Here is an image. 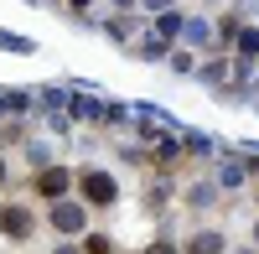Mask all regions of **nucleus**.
I'll return each mask as SVG.
<instances>
[{"label": "nucleus", "mask_w": 259, "mask_h": 254, "mask_svg": "<svg viewBox=\"0 0 259 254\" xmlns=\"http://www.w3.org/2000/svg\"><path fill=\"white\" fill-rule=\"evenodd\" d=\"M78 187H83V197H89V202H114V192H119L109 172H83Z\"/></svg>", "instance_id": "3"}, {"label": "nucleus", "mask_w": 259, "mask_h": 254, "mask_svg": "<svg viewBox=\"0 0 259 254\" xmlns=\"http://www.w3.org/2000/svg\"><path fill=\"white\" fill-rule=\"evenodd\" d=\"M244 254H249V249H244Z\"/></svg>", "instance_id": "16"}, {"label": "nucleus", "mask_w": 259, "mask_h": 254, "mask_svg": "<svg viewBox=\"0 0 259 254\" xmlns=\"http://www.w3.org/2000/svg\"><path fill=\"white\" fill-rule=\"evenodd\" d=\"M145 6H156V11H166V6H171V0H145Z\"/></svg>", "instance_id": "10"}, {"label": "nucleus", "mask_w": 259, "mask_h": 254, "mask_svg": "<svg viewBox=\"0 0 259 254\" xmlns=\"http://www.w3.org/2000/svg\"><path fill=\"white\" fill-rule=\"evenodd\" d=\"M239 52H244V57H259V31H254V26L239 31Z\"/></svg>", "instance_id": "7"}, {"label": "nucleus", "mask_w": 259, "mask_h": 254, "mask_svg": "<svg viewBox=\"0 0 259 254\" xmlns=\"http://www.w3.org/2000/svg\"><path fill=\"white\" fill-rule=\"evenodd\" d=\"M218 182H223V187H239V182H244V166H239V161H223Z\"/></svg>", "instance_id": "6"}, {"label": "nucleus", "mask_w": 259, "mask_h": 254, "mask_svg": "<svg viewBox=\"0 0 259 254\" xmlns=\"http://www.w3.org/2000/svg\"><path fill=\"white\" fill-rule=\"evenodd\" d=\"M0 177H6V161H0Z\"/></svg>", "instance_id": "14"}, {"label": "nucleus", "mask_w": 259, "mask_h": 254, "mask_svg": "<svg viewBox=\"0 0 259 254\" xmlns=\"http://www.w3.org/2000/svg\"><path fill=\"white\" fill-rule=\"evenodd\" d=\"M57 254H78V249H68V244H62V249H57Z\"/></svg>", "instance_id": "12"}, {"label": "nucleus", "mask_w": 259, "mask_h": 254, "mask_svg": "<svg viewBox=\"0 0 259 254\" xmlns=\"http://www.w3.org/2000/svg\"><path fill=\"white\" fill-rule=\"evenodd\" d=\"M52 228H62V234H83V228H89L83 202H52Z\"/></svg>", "instance_id": "1"}, {"label": "nucleus", "mask_w": 259, "mask_h": 254, "mask_svg": "<svg viewBox=\"0 0 259 254\" xmlns=\"http://www.w3.org/2000/svg\"><path fill=\"white\" fill-rule=\"evenodd\" d=\"M254 239H259V228H254Z\"/></svg>", "instance_id": "15"}, {"label": "nucleus", "mask_w": 259, "mask_h": 254, "mask_svg": "<svg viewBox=\"0 0 259 254\" xmlns=\"http://www.w3.org/2000/svg\"><path fill=\"white\" fill-rule=\"evenodd\" d=\"M187 254H223V234H197L187 244Z\"/></svg>", "instance_id": "5"}, {"label": "nucleus", "mask_w": 259, "mask_h": 254, "mask_svg": "<svg viewBox=\"0 0 259 254\" xmlns=\"http://www.w3.org/2000/svg\"><path fill=\"white\" fill-rule=\"evenodd\" d=\"M177 31H182V16H171V11H166V16H161V41H166V36H177Z\"/></svg>", "instance_id": "8"}, {"label": "nucleus", "mask_w": 259, "mask_h": 254, "mask_svg": "<svg viewBox=\"0 0 259 254\" xmlns=\"http://www.w3.org/2000/svg\"><path fill=\"white\" fill-rule=\"evenodd\" d=\"M150 254H177V249H166V244H156V249H150Z\"/></svg>", "instance_id": "11"}, {"label": "nucleus", "mask_w": 259, "mask_h": 254, "mask_svg": "<svg viewBox=\"0 0 259 254\" xmlns=\"http://www.w3.org/2000/svg\"><path fill=\"white\" fill-rule=\"evenodd\" d=\"M89 254H109V239H89Z\"/></svg>", "instance_id": "9"}, {"label": "nucleus", "mask_w": 259, "mask_h": 254, "mask_svg": "<svg viewBox=\"0 0 259 254\" xmlns=\"http://www.w3.org/2000/svg\"><path fill=\"white\" fill-rule=\"evenodd\" d=\"M0 234H11V239H26L31 234V213L21 202H6L0 207Z\"/></svg>", "instance_id": "4"}, {"label": "nucleus", "mask_w": 259, "mask_h": 254, "mask_svg": "<svg viewBox=\"0 0 259 254\" xmlns=\"http://www.w3.org/2000/svg\"><path fill=\"white\" fill-rule=\"evenodd\" d=\"M73 187V177H68V166H41V177H36V192L41 197H52V202H62V192Z\"/></svg>", "instance_id": "2"}, {"label": "nucleus", "mask_w": 259, "mask_h": 254, "mask_svg": "<svg viewBox=\"0 0 259 254\" xmlns=\"http://www.w3.org/2000/svg\"><path fill=\"white\" fill-rule=\"evenodd\" d=\"M73 6H89V0H73Z\"/></svg>", "instance_id": "13"}]
</instances>
